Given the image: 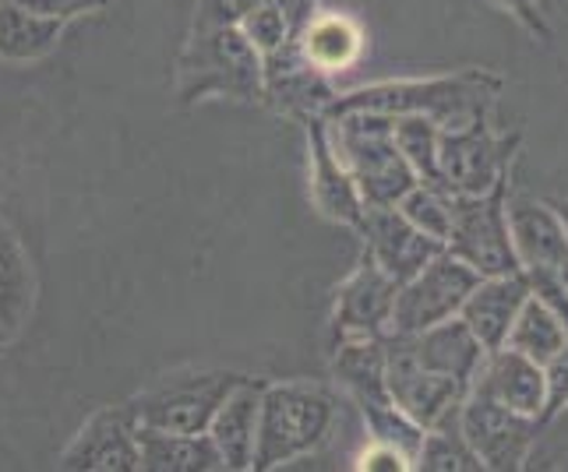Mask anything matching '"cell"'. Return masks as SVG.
I'll use <instances>...</instances> for the list:
<instances>
[{
  "label": "cell",
  "instance_id": "d590c367",
  "mask_svg": "<svg viewBox=\"0 0 568 472\" xmlns=\"http://www.w3.org/2000/svg\"><path fill=\"white\" fill-rule=\"evenodd\" d=\"M558 275H561V283H565V286H568V261H565V265H561V268H558Z\"/></svg>",
  "mask_w": 568,
  "mask_h": 472
},
{
  "label": "cell",
  "instance_id": "277c9868",
  "mask_svg": "<svg viewBox=\"0 0 568 472\" xmlns=\"http://www.w3.org/2000/svg\"><path fill=\"white\" fill-rule=\"evenodd\" d=\"M505 198L508 176L487 194H453V226H448L445 250L474 268L480 279L523 271L513 236H508Z\"/></svg>",
  "mask_w": 568,
  "mask_h": 472
},
{
  "label": "cell",
  "instance_id": "30bf717a",
  "mask_svg": "<svg viewBox=\"0 0 568 472\" xmlns=\"http://www.w3.org/2000/svg\"><path fill=\"white\" fill-rule=\"evenodd\" d=\"M262 89V53L237 25H220L191 47L184 61V92L187 95H237L251 100Z\"/></svg>",
  "mask_w": 568,
  "mask_h": 472
},
{
  "label": "cell",
  "instance_id": "3957f363",
  "mask_svg": "<svg viewBox=\"0 0 568 472\" xmlns=\"http://www.w3.org/2000/svg\"><path fill=\"white\" fill-rule=\"evenodd\" d=\"M336 427V399L315 384L262 388L254 465L276 469L315 451Z\"/></svg>",
  "mask_w": 568,
  "mask_h": 472
},
{
  "label": "cell",
  "instance_id": "52a82bcc",
  "mask_svg": "<svg viewBox=\"0 0 568 472\" xmlns=\"http://www.w3.org/2000/svg\"><path fill=\"white\" fill-rule=\"evenodd\" d=\"M480 283V275L453 258L448 250L435 254L414 279H406L396 289V304H392L388 331L399 336H417V331L442 325L448 318H459V307Z\"/></svg>",
  "mask_w": 568,
  "mask_h": 472
},
{
  "label": "cell",
  "instance_id": "cb8c5ba5",
  "mask_svg": "<svg viewBox=\"0 0 568 472\" xmlns=\"http://www.w3.org/2000/svg\"><path fill=\"white\" fill-rule=\"evenodd\" d=\"M438 131L442 127L427 121V116H392V134H396V145L409 170H414L417 184L448 194L438 170Z\"/></svg>",
  "mask_w": 568,
  "mask_h": 472
},
{
  "label": "cell",
  "instance_id": "d6986e66",
  "mask_svg": "<svg viewBox=\"0 0 568 472\" xmlns=\"http://www.w3.org/2000/svg\"><path fill=\"white\" fill-rule=\"evenodd\" d=\"M311 142H315V198L322 212L339 223L361 226L364 219L361 191L354 184V176H349V170L343 166V160L332 152V142L322 124H315V131H311Z\"/></svg>",
  "mask_w": 568,
  "mask_h": 472
},
{
  "label": "cell",
  "instance_id": "4fadbf2b",
  "mask_svg": "<svg viewBox=\"0 0 568 472\" xmlns=\"http://www.w3.org/2000/svg\"><path fill=\"white\" fill-rule=\"evenodd\" d=\"M396 283L378 268V261L367 258L361 268L349 275L346 286L339 289L336 304V328L343 339H385L392 321V304H396Z\"/></svg>",
  "mask_w": 568,
  "mask_h": 472
},
{
  "label": "cell",
  "instance_id": "603a6c76",
  "mask_svg": "<svg viewBox=\"0 0 568 472\" xmlns=\"http://www.w3.org/2000/svg\"><path fill=\"white\" fill-rule=\"evenodd\" d=\"M565 342H568V331L561 328V321L530 293V297H526V304L519 307L513 328H508L505 346L523 352V357H530L534 363L544 367Z\"/></svg>",
  "mask_w": 568,
  "mask_h": 472
},
{
  "label": "cell",
  "instance_id": "d4e9b609",
  "mask_svg": "<svg viewBox=\"0 0 568 472\" xmlns=\"http://www.w3.org/2000/svg\"><path fill=\"white\" fill-rule=\"evenodd\" d=\"M32 307V279L22 250L11 233H0V339H11L22 328Z\"/></svg>",
  "mask_w": 568,
  "mask_h": 472
},
{
  "label": "cell",
  "instance_id": "7402d4cb",
  "mask_svg": "<svg viewBox=\"0 0 568 472\" xmlns=\"http://www.w3.org/2000/svg\"><path fill=\"white\" fill-rule=\"evenodd\" d=\"M57 35H61V18L36 14L18 0L0 8V57L8 61H32V57L50 53Z\"/></svg>",
  "mask_w": 568,
  "mask_h": 472
},
{
  "label": "cell",
  "instance_id": "8fae6325",
  "mask_svg": "<svg viewBox=\"0 0 568 472\" xmlns=\"http://www.w3.org/2000/svg\"><path fill=\"white\" fill-rule=\"evenodd\" d=\"M357 229L364 233V240H367V254L378 261V268L396 286H403L406 279H414V275L430 258H435V254L445 250L442 240L420 233L396 205H385V208L367 205Z\"/></svg>",
  "mask_w": 568,
  "mask_h": 472
},
{
  "label": "cell",
  "instance_id": "1f68e13d",
  "mask_svg": "<svg viewBox=\"0 0 568 472\" xmlns=\"http://www.w3.org/2000/svg\"><path fill=\"white\" fill-rule=\"evenodd\" d=\"M357 469H367V472H406V469H414V459H409L406 451L396 448V444L375 441V444H371V448L364 451V455H361Z\"/></svg>",
  "mask_w": 568,
  "mask_h": 472
},
{
  "label": "cell",
  "instance_id": "ba28073f",
  "mask_svg": "<svg viewBox=\"0 0 568 472\" xmlns=\"http://www.w3.org/2000/svg\"><path fill=\"white\" fill-rule=\"evenodd\" d=\"M233 373H191L173 378L160 388L145 391L142 399L124 406L128 420L145 430H166V434H205L215 409L233 391Z\"/></svg>",
  "mask_w": 568,
  "mask_h": 472
},
{
  "label": "cell",
  "instance_id": "83f0119b",
  "mask_svg": "<svg viewBox=\"0 0 568 472\" xmlns=\"http://www.w3.org/2000/svg\"><path fill=\"white\" fill-rule=\"evenodd\" d=\"M290 4L283 0H268V4L254 8L244 22H241V32L251 39V47L258 50L262 57H272L286 47V35H290Z\"/></svg>",
  "mask_w": 568,
  "mask_h": 472
},
{
  "label": "cell",
  "instance_id": "5bb4252c",
  "mask_svg": "<svg viewBox=\"0 0 568 472\" xmlns=\"http://www.w3.org/2000/svg\"><path fill=\"white\" fill-rule=\"evenodd\" d=\"M530 297V283H526V271L513 275H487L474 286V293L466 297L459 307V318L466 328L480 339L487 352H495L505 346L508 328H513L519 307Z\"/></svg>",
  "mask_w": 568,
  "mask_h": 472
},
{
  "label": "cell",
  "instance_id": "4dcf8cb0",
  "mask_svg": "<svg viewBox=\"0 0 568 472\" xmlns=\"http://www.w3.org/2000/svg\"><path fill=\"white\" fill-rule=\"evenodd\" d=\"M262 4H268V0H205V4H202V29L237 25Z\"/></svg>",
  "mask_w": 568,
  "mask_h": 472
},
{
  "label": "cell",
  "instance_id": "e575fe53",
  "mask_svg": "<svg viewBox=\"0 0 568 472\" xmlns=\"http://www.w3.org/2000/svg\"><path fill=\"white\" fill-rule=\"evenodd\" d=\"M551 208L558 212L561 229H565V240H568V198H561V202H551Z\"/></svg>",
  "mask_w": 568,
  "mask_h": 472
},
{
  "label": "cell",
  "instance_id": "f546056e",
  "mask_svg": "<svg viewBox=\"0 0 568 472\" xmlns=\"http://www.w3.org/2000/svg\"><path fill=\"white\" fill-rule=\"evenodd\" d=\"M526 283H530L534 297L555 314L561 328L568 331V286L561 283L558 271H526Z\"/></svg>",
  "mask_w": 568,
  "mask_h": 472
},
{
  "label": "cell",
  "instance_id": "484cf974",
  "mask_svg": "<svg viewBox=\"0 0 568 472\" xmlns=\"http://www.w3.org/2000/svg\"><path fill=\"white\" fill-rule=\"evenodd\" d=\"M414 465L427 469V472H480L474 448L466 444L463 430H459V417L445 427L424 430V441L417 448Z\"/></svg>",
  "mask_w": 568,
  "mask_h": 472
},
{
  "label": "cell",
  "instance_id": "4316f807",
  "mask_svg": "<svg viewBox=\"0 0 568 472\" xmlns=\"http://www.w3.org/2000/svg\"><path fill=\"white\" fill-rule=\"evenodd\" d=\"M396 208L420 233L435 236V240H442V244L448 240V226H453V194H442V191H430V187L417 184L403 194Z\"/></svg>",
  "mask_w": 568,
  "mask_h": 472
},
{
  "label": "cell",
  "instance_id": "9c48e42d",
  "mask_svg": "<svg viewBox=\"0 0 568 472\" xmlns=\"http://www.w3.org/2000/svg\"><path fill=\"white\" fill-rule=\"evenodd\" d=\"M540 420L523 417V412L508 409L495 399H487L484 391H466L459 406V430L466 444L474 448L480 469L513 472L523 469L540 434Z\"/></svg>",
  "mask_w": 568,
  "mask_h": 472
},
{
  "label": "cell",
  "instance_id": "7c38bea8",
  "mask_svg": "<svg viewBox=\"0 0 568 472\" xmlns=\"http://www.w3.org/2000/svg\"><path fill=\"white\" fill-rule=\"evenodd\" d=\"M505 215H508V236H513L523 271H558L568 261V240H565L561 219L551 208V202L526 198V194H508Z\"/></svg>",
  "mask_w": 568,
  "mask_h": 472
},
{
  "label": "cell",
  "instance_id": "44dd1931",
  "mask_svg": "<svg viewBox=\"0 0 568 472\" xmlns=\"http://www.w3.org/2000/svg\"><path fill=\"white\" fill-rule=\"evenodd\" d=\"M301 53L315 71H346L364 53V35L349 18L322 14L304 29Z\"/></svg>",
  "mask_w": 568,
  "mask_h": 472
},
{
  "label": "cell",
  "instance_id": "9a60e30c",
  "mask_svg": "<svg viewBox=\"0 0 568 472\" xmlns=\"http://www.w3.org/2000/svg\"><path fill=\"white\" fill-rule=\"evenodd\" d=\"M469 388L484 391L487 399H495V402L523 412V417H534V420H540L544 399H547L544 367L508 346L487 352V360Z\"/></svg>",
  "mask_w": 568,
  "mask_h": 472
},
{
  "label": "cell",
  "instance_id": "8992f818",
  "mask_svg": "<svg viewBox=\"0 0 568 472\" xmlns=\"http://www.w3.org/2000/svg\"><path fill=\"white\" fill-rule=\"evenodd\" d=\"M382 346H385V384L392 402L420 430L453 423L459 417V406L469 388L459 384L456 378H445V373L420 367L414 357V346H409V336L388 331Z\"/></svg>",
  "mask_w": 568,
  "mask_h": 472
},
{
  "label": "cell",
  "instance_id": "5b68a950",
  "mask_svg": "<svg viewBox=\"0 0 568 472\" xmlns=\"http://www.w3.org/2000/svg\"><path fill=\"white\" fill-rule=\"evenodd\" d=\"M519 145V134H495L487 116L438 131V170L448 194H487L498 187Z\"/></svg>",
  "mask_w": 568,
  "mask_h": 472
},
{
  "label": "cell",
  "instance_id": "d6a6232c",
  "mask_svg": "<svg viewBox=\"0 0 568 472\" xmlns=\"http://www.w3.org/2000/svg\"><path fill=\"white\" fill-rule=\"evenodd\" d=\"M491 4L501 8L505 14H513L526 32H534L540 39H551V29H547L544 14H540V0H491Z\"/></svg>",
  "mask_w": 568,
  "mask_h": 472
},
{
  "label": "cell",
  "instance_id": "f1b7e54d",
  "mask_svg": "<svg viewBox=\"0 0 568 472\" xmlns=\"http://www.w3.org/2000/svg\"><path fill=\"white\" fill-rule=\"evenodd\" d=\"M544 384H547V399H544L540 423H551L568 409V342L544 363Z\"/></svg>",
  "mask_w": 568,
  "mask_h": 472
},
{
  "label": "cell",
  "instance_id": "6da1fadb",
  "mask_svg": "<svg viewBox=\"0 0 568 472\" xmlns=\"http://www.w3.org/2000/svg\"><path fill=\"white\" fill-rule=\"evenodd\" d=\"M501 92V78L484 71H466L456 78H430V82H399L361 89L346 100L328 106L332 116L343 113H382V116H427L438 127H456L487 116L495 95Z\"/></svg>",
  "mask_w": 568,
  "mask_h": 472
},
{
  "label": "cell",
  "instance_id": "7a4b0ae2",
  "mask_svg": "<svg viewBox=\"0 0 568 472\" xmlns=\"http://www.w3.org/2000/svg\"><path fill=\"white\" fill-rule=\"evenodd\" d=\"M336 131H325L332 152L354 176L361 202L367 205H399V198L417 187V176L403 160V152L392 134V116L382 113H343L336 116Z\"/></svg>",
  "mask_w": 568,
  "mask_h": 472
},
{
  "label": "cell",
  "instance_id": "836d02e7",
  "mask_svg": "<svg viewBox=\"0 0 568 472\" xmlns=\"http://www.w3.org/2000/svg\"><path fill=\"white\" fill-rule=\"evenodd\" d=\"M22 8L36 11V14H47V18H71V14H82V11H92L106 4V0H18Z\"/></svg>",
  "mask_w": 568,
  "mask_h": 472
},
{
  "label": "cell",
  "instance_id": "ffe728a7",
  "mask_svg": "<svg viewBox=\"0 0 568 472\" xmlns=\"http://www.w3.org/2000/svg\"><path fill=\"white\" fill-rule=\"evenodd\" d=\"M142 451V469L155 472H205L223 469L220 451H215L209 434H166V430L134 427Z\"/></svg>",
  "mask_w": 568,
  "mask_h": 472
},
{
  "label": "cell",
  "instance_id": "ac0fdd59",
  "mask_svg": "<svg viewBox=\"0 0 568 472\" xmlns=\"http://www.w3.org/2000/svg\"><path fill=\"white\" fill-rule=\"evenodd\" d=\"M258 409H262V388L237 381L233 391L215 409L205 434L220 451L223 469H251L254 465V438H258Z\"/></svg>",
  "mask_w": 568,
  "mask_h": 472
},
{
  "label": "cell",
  "instance_id": "e0dca14e",
  "mask_svg": "<svg viewBox=\"0 0 568 472\" xmlns=\"http://www.w3.org/2000/svg\"><path fill=\"white\" fill-rule=\"evenodd\" d=\"M409 346H414V357L420 367L445 373V378H456L459 384H474V378L480 373L487 349L480 346V339L466 328L463 318H448L442 325H430L417 336H409Z\"/></svg>",
  "mask_w": 568,
  "mask_h": 472
},
{
  "label": "cell",
  "instance_id": "2e32d148",
  "mask_svg": "<svg viewBox=\"0 0 568 472\" xmlns=\"http://www.w3.org/2000/svg\"><path fill=\"white\" fill-rule=\"evenodd\" d=\"M64 469H103V472H134L142 469V451H139V434L128 412H100L78 441L68 448Z\"/></svg>",
  "mask_w": 568,
  "mask_h": 472
}]
</instances>
